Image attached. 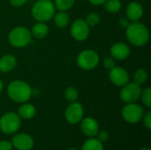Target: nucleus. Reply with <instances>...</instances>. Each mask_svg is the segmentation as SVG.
<instances>
[{
	"mask_svg": "<svg viewBox=\"0 0 151 150\" xmlns=\"http://www.w3.org/2000/svg\"><path fill=\"white\" fill-rule=\"evenodd\" d=\"M127 41L134 46L142 47L150 41V31L148 27L138 21L130 23L126 28Z\"/></svg>",
	"mask_w": 151,
	"mask_h": 150,
	"instance_id": "obj_1",
	"label": "nucleus"
},
{
	"mask_svg": "<svg viewBox=\"0 0 151 150\" xmlns=\"http://www.w3.org/2000/svg\"><path fill=\"white\" fill-rule=\"evenodd\" d=\"M33 94L31 87L23 80H13L7 87L8 97L16 103H24L27 102Z\"/></svg>",
	"mask_w": 151,
	"mask_h": 150,
	"instance_id": "obj_2",
	"label": "nucleus"
},
{
	"mask_svg": "<svg viewBox=\"0 0 151 150\" xmlns=\"http://www.w3.org/2000/svg\"><path fill=\"white\" fill-rule=\"evenodd\" d=\"M55 5L50 0H38L32 7L31 14L39 22L50 20L55 14Z\"/></svg>",
	"mask_w": 151,
	"mask_h": 150,
	"instance_id": "obj_3",
	"label": "nucleus"
},
{
	"mask_svg": "<svg viewBox=\"0 0 151 150\" xmlns=\"http://www.w3.org/2000/svg\"><path fill=\"white\" fill-rule=\"evenodd\" d=\"M32 34L25 27H16L8 34V42L15 48H24L31 42Z\"/></svg>",
	"mask_w": 151,
	"mask_h": 150,
	"instance_id": "obj_4",
	"label": "nucleus"
},
{
	"mask_svg": "<svg viewBox=\"0 0 151 150\" xmlns=\"http://www.w3.org/2000/svg\"><path fill=\"white\" fill-rule=\"evenodd\" d=\"M20 125V118L14 112H7L0 118V130L6 134L16 133L19 129Z\"/></svg>",
	"mask_w": 151,
	"mask_h": 150,
	"instance_id": "obj_5",
	"label": "nucleus"
},
{
	"mask_svg": "<svg viewBox=\"0 0 151 150\" xmlns=\"http://www.w3.org/2000/svg\"><path fill=\"white\" fill-rule=\"evenodd\" d=\"M98 54L92 50H85L77 57V65L83 70H93L99 64Z\"/></svg>",
	"mask_w": 151,
	"mask_h": 150,
	"instance_id": "obj_6",
	"label": "nucleus"
},
{
	"mask_svg": "<svg viewBox=\"0 0 151 150\" xmlns=\"http://www.w3.org/2000/svg\"><path fill=\"white\" fill-rule=\"evenodd\" d=\"M142 91V89L141 85L135 82H128L122 87L119 96L124 103H135L141 97Z\"/></svg>",
	"mask_w": 151,
	"mask_h": 150,
	"instance_id": "obj_7",
	"label": "nucleus"
},
{
	"mask_svg": "<svg viewBox=\"0 0 151 150\" xmlns=\"http://www.w3.org/2000/svg\"><path fill=\"white\" fill-rule=\"evenodd\" d=\"M121 114L127 122L134 124L139 122L143 118L144 111L142 106L133 103H127L126 106H124L121 111Z\"/></svg>",
	"mask_w": 151,
	"mask_h": 150,
	"instance_id": "obj_8",
	"label": "nucleus"
},
{
	"mask_svg": "<svg viewBox=\"0 0 151 150\" xmlns=\"http://www.w3.org/2000/svg\"><path fill=\"white\" fill-rule=\"evenodd\" d=\"M71 35L76 41H85L89 35V27L83 19H76L71 26Z\"/></svg>",
	"mask_w": 151,
	"mask_h": 150,
	"instance_id": "obj_9",
	"label": "nucleus"
},
{
	"mask_svg": "<svg viewBox=\"0 0 151 150\" xmlns=\"http://www.w3.org/2000/svg\"><path fill=\"white\" fill-rule=\"evenodd\" d=\"M83 107L77 102L72 103L65 110V118L70 124H77L83 118Z\"/></svg>",
	"mask_w": 151,
	"mask_h": 150,
	"instance_id": "obj_10",
	"label": "nucleus"
},
{
	"mask_svg": "<svg viewBox=\"0 0 151 150\" xmlns=\"http://www.w3.org/2000/svg\"><path fill=\"white\" fill-rule=\"evenodd\" d=\"M110 80L118 87H123L129 81V74L127 71L122 67L115 66L109 72Z\"/></svg>",
	"mask_w": 151,
	"mask_h": 150,
	"instance_id": "obj_11",
	"label": "nucleus"
},
{
	"mask_svg": "<svg viewBox=\"0 0 151 150\" xmlns=\"http://www.w3.org/2000/svg\"><path fill=\"white\" fill-rule=\"evenodd\" d=\"M12 144L19 150H30L34 146V141L28 134L19 133L13 137Z\"/></svg>",
	"mask_w": 151,
	"mask_h": 150,
	"instance_id": "obj_12",
	"label": "nucleus"
},
{
	"mask_svg": "<svg viewBox=\"0 0 151 150\" xmlns=\"http://www.w3.org/2000/svg\"><path fill=\"white\" fill-rule=\"evenodd\" d=\"M111 55L115 60H125L130 55V48L124 42L114 43L111 48Z\"/></svg>",
	"mask_w": 151,
	"mask_h": 150,
	"instance_id": "obj_13",
	"label": "nucleus"
},
{
	"mask_svg": "<svg viewBox=\"0 0 151 150\" xmlns=\"http://www.w3.org/2000/svg\"><path fill=\"white\" fill-rule=\"evenodd\" d=\"M126 12L129 21H139L143 15V7L139 2L134 1L128 4Z\"/></svg>",
	"mask_w": 151,
	"mask_h": 150,
	"instance_id": "obj_14",
	"label": "nucleus"
},
{
	"mask_svg": "<svg viewBox=\"0 0 151 150\" xmlns=\"http://www.w3.org/2000/svg\"><path fill=\"white\" fill-rule=\"evenodd\" d=\"M81 128L82 133L88 137H94L99 132V126L96 119L92 118H86L82 120Z\"/></svg>",
	"mask_w": 151,
	"mask_h": 150,
	"instance_id": "obj_15",
	"label": "nucleus"
},
{
	"mask_svg": "<svg viewBox=\"0 0 151 150\" xmlns=\"http://www.w3.org/2000/svg\"><path fill=\"white\" fill-rule=\"evenodd\" d=\"M17 65V59L12 54H6L0 57V72L6 73L12 72Z\"/></svg>",
	"mask_w": 151,
	"mask_h": 150,
	"instance_id": "obj_16",
	"label": "nucleus"
},
{
	"mask_svg": "<svg viewBox=\"0 0 151 150\" xmlns=\"http://www.w3.org/2000/svg\"><path fill=\"white\" fill-rule=\"evenodd\" d=\"M49 27L47 24H45V22H39L37 21V23H35L32 29H31V34L32 36H34L36 39H43L45 38L48 34H49Z\"/></svg>",
	"mask_w": 151,
	"mask_h": 150,
	"instance_id": "obj_17",
	"label": "nucleus"
},
{
	"mask_svg": "<svg viewBox=\"0 0 151 150\" xmlns=\"http://www.w3.org/2000/svg\"><path fill=\"white\" fill-rule=\"evenodd\" d=\"M35 112H36V110L33 104L24 103L19 108L18 115L19 116V118H22L24 119H30L35 117Z\"/></svg>",
	"mask_w": 151,
	"mask_h": 150,
	"instance_id": "obj_18",
	"label": "nucleus"
},
{
	"mask_svg": "<svg viewBox=\"0 0 151 150\" xmlns=\"http://www.w3.org/2000/svg\"><path fill=\"white\" fill-rule=\"evenodd\" d=\"M53 18H54L55 25L58 27H60V28L65 27L70 22L69 15L65 11H59L58 13H55Z\"/></svg>",
	"mask_w": 151,
	"mask_h": 150,
	"instance_id": "obj_19",
	"label": "nucleus"
},
{
	"mask_svg": "<svg viewBox=\"0 0 151 150\" xmlns=\"http://www.w3.org/2000/svg\"><path fill=\"white\" fill-rule=\"evenodd\" d=\"M104 5V9L111 13L119 12L122 7L121 2L119 0H106Z\"/></svg>",
	"mask_w": 151,
	"mask_h": 150,
	"instance_id": "obj_20",
	"label": "nucleus"
},
{
	"mask_svg": "<svg viewBox=\"0 0 151 150\" xmlns=\"http://www.w3.org/2000/svg\"><path fill=\"white\" fill-rule=\"evenodd\" d=\"M82 150H104V146L97 139H89L83 144Z\"/></svg>",
	"mask_w": 151,
	"mask_h": 150,
	"instance_id": "obj_21",
	"label": "nucleus"
},
{
	"mask_svg": "<svg viewBox=\"0 0 151 150\" xmlns=\"http://www.w3.org/2000/svg\"><path fill=\"white\" fill-rule=\"evenodd\" d=\"M74 2L75 0H55L54 5L59 11H66L73 6Z\"/></svg>",
	"mask_w": 151,
	"mask_h": 150,
	"instance_id": "obj_22",
	"label": "nucleus"
},
{
	"mask_svg": "<svg viewBox=\"0 0 151 150\" xmlns=\"http://www.w3.org/2000/svg\"><path fill=\"white\" fill-rule=\"evenodd\" d=\"M148 72L146 70L144 69H138L135 71L134 74V80L135 83L139 84V85H142V84H144L147 80H148Z\"/></svg>",
	"mask_w": 151,
	"mask_h": 150,
	"instance_id": "obj_23",
	"label": "nucleus"
},
{
	"mask_svg": "<svg viewBox=\"0 0 151 150\" xmlns=\"http://www.w3.org/2000/svg\"><path fill=\"white\" fill-rule=\"evenodd\" d=\"M78 96H79L78 91L73 87H68L65 91V97L70 103L76 102L78 99Z\"/></svg>",
	"mask_w": 151,
	"mask_h": 150,
	"instance_id": "obj_24",
	"label": "nucleus"
},
{
	"mask_svg": "<svg viewBox=\"0 0 151 150\" xmlns=\"http://www.w3.org/2000/svg\"><path fill=\"white\" fill-rule=\"evenodd\" d=\"M100 20H101V18H100L99 14L96 12H91V13L88 14V16L86 17V19H85V21L88 27H95V26L98 25Z\"/></svg>",
	"mask_w": 151,
	"mask_h": 150,
	"instance_id": "obj_25",
	"label": "nucleus"
},
{
	"mask_svg": "<svg viewBox=\"0 0 151 150\" xmlns=\"http://www.w3.org/2000/svg\"><path fill=\"white\" fill-rule=\"evenodd\" d=\"M141 98H142V101L143 103V104L150 109L151 108V89L150 88H145L144 90L142 91V94H141Z\"/></svg>",
	"mask_w": 151,
	"mask_h": 150,
	"instance_id": "obj_26",
	"label": "nucleus"
},
{
	"mask_svg": "<svg viewBox=\"0 0 151 150\" xmlns=\"http://www.w3.org/2000/svg\"><path fill=\"white\" fill-rule=\"evenodd\" d=\"M115 65H116L115 59L112 57H107L104 59V66L108 70H111L113 67H115L116 66Z\"/></svg>",
	"mask_w": 151,
	"mask_h": 150,
	"instance_id": "obj_27",
	"label": "nucleus"
},
{
	"mask_svg": "<svg viewBox=\"0 0 151 150\" xmlns=\"http://www.w3.org/2000/svg\"><path fill=\"white\" fill-rule=\"evenodd\" d=\"M97 137H98V141H100L101 142H105L107 141L108 138H109V133L106 131H101L99 133H97Z\"/></svg>",
	"mask_w": 151,
	"mask_h": 150,
	"instance_id": "obj_28",
	"label": "nucleus"
},
{
	"mask_svg": "<svg viewBox=\"0 0 151 150\" xmlns=\"http://www.w3.org/2000/svg\"><path fill=\"white\" fill-rule=\"evenodd\" d=\"M144 126L149 129H151V112L150 111H148L145 115H144Z\"/></svg>",
	"mask_w": 151,
	"mask_h": 150,
	"instance_id": "obj_29",
	"label": "nucleus"
},
{
	"mask_svg": "<svg viewBox=\"0 0 151 150\" xmlns=\"http://www.w3.org/2000/svg\"><path fill=\"white\" fill-rule=\"evenodd\" d=\"M12 144L8 141H0V150H12Z\"/></svg>",
	"mask_w": 151,
	"mask_h": 150,
	"instance_id": "obj_30",
	"label": "nucleus"
},
{
	"mask_svg": "<svg viewBox=\"0 0 151 150\" xmlns=\"http://www.w3.org/2000/svg\"><path fill=\"white\" fill-rule=\"evenodd\" d=\"M9 2L14 7H20L24 5L27 2V0H9Z\"/></svg>",
	"mask_w": 151,
	"mask_h": 150,
	"instance_id": "obj_31",
	"label": "nucleus"
},
{
	"mask_svg": "<svg viewBox=\"0 0 151 150\" xmlns=\"http://www.w3.org/2000/svg\"><path fill=\"white\" fill-rule=\"evenodd\" d=\"M130 24L129 19H121L119 20V25L123 27V28H127L128 27V25Z\"/></svg>",
	"mask_w": 151,
	"mask_h": 150,
	"instance_id": "obj_32",
	"label": "nucleus"
},
{
	"mask_svg": "<svg viewBox=\"0 0 151 150\" xmlns=\"http://www.w3.org/2000/svg\"><path fill=\"white\" fill-rule=\"evenodd\" d=\"M88 1L90 4L94 5H101V4H104L106 0H88Z\"/></svg>",
	"mask_w": 151,
	"mask_h": 150,
	"instance_id": "obj_33",
	"label": "nucleus"
},
{
	"mask_svg": "<svg viewBox=\"0 0 151 150\" xmlns=\"http://www.w3.org/2000/svg\"><path fill=\"white\" fill-rule=\"evenodd\" d=\"M3 88H4V83H3V81L0 80V93H1V91L3 90Z\"/></svg>",
	"mask_w": 151,
	"mask_h": 150,
	"instance_id": "obj_34",
	"label": "nucleus"
},
{
	"mask_svg": "<svg viewBox=\"0 0 151 150\" xmlns=\"http://www.w3.org/2000/svg\"><path fill=\"white\" fill-rule=\"evenodd\" d=\"M140 150H150V149H148V148H142V149H141Z\"/></svg>",
	"mask_w": 151,
	"mask_h": 150,
	"instance_id": "obj_35",
	"label": "nucleus"
},
{
	"mask_svg": "<svg viewBox=\"0 0 151 150\" xmlns=\"http://www.w3.org/2000/svg\"><path fill=\"white\" fill-rule=\"evenodd\" d=\"M69 150H78V149H69Z\"/></svg>",
	"mask_w": 151,
	"mask_h": 150,
	"instance_id": "obj_36",
	"label": "nucleus"
}]
</instances>
